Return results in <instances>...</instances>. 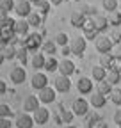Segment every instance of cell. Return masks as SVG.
Returning <instances> with one entry per match:
<instances>
[{"mask_svg":"<svg viewBox=\"0 0 121 128\" xmlns=\"http://www.w3.org/2000/svg\"><path fill=\"white\" fill-rule=\"evenodd\" d=\"M57 68H59V62L55 60V57H54V55H50L46 60H44V70H46L48 73H54Z\"/></svg>","mask_w":121,"mask_h":128,"instance_id":"27","label":"cell"},{"mask_svg":"<svg viewBox=\"0 0 121 128\" xmlns=\"http://www.w3.org/2000/svg\"><path fill=\"white\" fill-rule=\"evenodd\" d=\"M44 60H46V57H44L43 54H36L30 62H32V68L34 70H41V68H44Z\"/></svg>","mask_w":121,"mask_h":128,"instance_id":"25","label":"cell"},{"mask_svg":"<svg viewBox=\"0 0 121 128\" xmlns=\"http://www.w3.org/2000/svg\"><path fill=\"white\" fill-rule=\"evenodd\" d=\"M0 6L4 9H7V11H12L16 4H14V0H0Z\"/></svg>","mask_w":121,"mask_h":128,"instance_id":"38","label":"cell"},{"mask_svg":"<svg viewBox=\"0 0 121 128\" xmlns=\"http://www.w3.org/2000/svg\"><path fill=\"white\" fill-rule=\"evenodd\" d=\"M14 11L20 18H27V16L32 12V4L28 2V0H18L16 6H14Z\"/></svg>","mask_w":121,"mask_h":128,"instance_id":"6","label":"cell"},{"mask_svg":"<svg viewBox=\"0 0 121 128\" xmlns=\"http://www.w3.org/2000/svg\"><path fill=\"white\" fill-rule=\"evenodd\" d=\"M107 73H109V70H105L103 66H94L93 68V78L98 80V82H102V80L107 78Z\"/></svg>","mask_w":121,"mask_h":128,"instance_id":"22","label":"cell"},{"mask_svg":"<svg viewBox=\"0 0 121 128\" xmlns=\"http://www.w3.org/2000/svg\"><path fill=\"white\" fill-rule=\"evenodd\" d=\"M77 89L80 94H89L93 91V80L87 78V76H80L78 82H77Z\"/></svg>","mask_w":121,"mask_h":128,"instance_id":"11","label":"cell"},{"mask_svg":"<svg viewBox=\"0 0 121 128\" xmlns=\"http://www.w3.org/2000/svg\"><path fill=\"white\" fill-rule=\"evenodd\" d=\"M0 50H2L4 57H6V59H9V60L16 57V46H14V44H4L2 48H0Z\"/></svg>","mask_w":121,"mask_h":128,"instance_id":"24","label":"cell"},{"mask_svg":"<svg viewBox=\"0 0 121 128\" xmlns=\"http://www.w3.org/2000/svg\"><path fill=\"white\" fill-rule=\"evenodd\" d=\"M119 70H121V60H119Z\"/></svg>","mask_w":121,"mask_h":128,"instance_id":"51","label":"cell"},{"mask_svg":"<svg viewBox=\"0 0 121 128\" xmlns=\"http://www.w3.org/2000/svg\"><path fill=\"white\" fill-rule=\"evenodd\" d=\"M34 126V118L28 116V112H23L16 118V128H32Z\"/></svg>","mask_w":121,"mask_h":128,"instance_id":"13","label":"cell"},{"mask_svg":"<svg viewBox=\"0 0 121 128\" xmlns=\"http://www.w3.org/2000/svg\"><path fill=\"white\" fill-rule=\"evenodd\" d=\"M36 6H38V12L44 16V14H48V11H50V0H48V2H46V0H41V2H38Z\"/></svg>","mask_w":121,"mask_h":128,"instance_id":"31","label":"cell"},{"mask_svg":"<svg viewBox=\"0 0 121 128\" xmlns=\"http://www.w3.org/2000/svg\"><path fill=\"white\" fill-rule=\"evenodd\" d=\"M11 116V108L7 107V105H0V118H9Z\"/></svg>","mask_w":121,"mask_h":128,"instance_id":"39","label":"cell"},{"mask_svg":"<svg viewBox=\"0 0 121 128\" xmlns=\"http://www.w3.org/2000/svg\"><path fill=\"white\" fill-rule=\"evenodd\" d=\"M93 22H94V27H96L98 32L107 30V27H109V20H107V16H103V14H94Z\"/></svg>","mask_w":121,"mask_h":128,"instance_id":"18","label":"cell"},{"mask_svg":"<svg viewBox=\"0 0 121 128\" xmlns=\"http://www.w3.org/2000/svg\"><path fill=\"white\" fill-rule=\"evenodd\" d=\"M82 12H84L86 16H94V14H96V9H94L93 6H84V7H82Z\"/></svg>","mask_w":121,"mask_h":128,"instance_id":"40","label":"cell"},{"mask_svg":"<svg viewBox=\"0 0 121 128\" xmlns=\"http://www.w3.org/2000/svg\"><path fill=\"white\" fill-rule=\"evenodd\" d=\"M110 41L114 43V44H118V43H121V32H112V34H110Z\"/></svg>","mask_w":121,"mask_h":128,"instance_id":"41","label":"cell"},{"mask_svg":"<svg viewBox=\"0 0 121 128\" xmlns=\"http://www.w3.org/2000/svg\"><path fill=\"white\" fill-rule=\"evenodd\" d=\"M112 91V84H109L107 80H102V82H98V92L105 94V96H109Z\"/></svg>","mask_w":121,"mask_h":128,"instance_id":"28","label":"cell"},{"mask_svg":"<svg viewBox=\"0 0 121 128\" xmlns=\"http://www.w3.org/2000/svg\"><path fill=\"white\" fill-rule=\"evenodd\" d=\"M7 91V87H6V82L4 80H0V92H6Z\"/></svg>","mask_w":121,"mask_h":128,"instance_id":"46","label":"cell"},{"mask_svg":"<svg viewBox=\"0 0 121 128\" xmlns=\"http://www.w3.org/2000/svg\"><path fill=\"white\" fill-rule=\"evenodd\" d=\"M82 30H84V38L86 39H96L98 38V30L94 27L93 18H86V23L82 25Z\"/></svg>","mask_w":121,"mask_h":128,"instance_id":"4","label":"cell"},{"mask_svg":"<svg viewBox=\"0 0 121 128\" xmlns=\"http://www.w3.org/2000/svg\"><path fill=\"white\" fill-rule=\"evenodd\" d=\"M39 102H43V103H52V102H55V89L54 87H43L41 91H39Z\"/></svg>","mask_w":121,"mask_h":128,"instance_id":"12","label":"cell"},{"mask_svg":"<svg viewBox=\"0 0 121 128\" xmlns=\"http://www.w3.org/2000/svg\"><path fill=\"white\" fill-rule=\"evenodd\" d=\"M87 128H91V126H87Z\"/></svg>","mask_w":121,"mask_h":128,"instance_id":"53","label":"cell"},{"mask_svg":"<svg viewBox=\"0 0 121 128\" xmlns=\"http://www.w3.org/2000/svg\"><path fill=\"white\" fill-rule=\"evenodd\" d=\"M119 128H121V124H119Z\"/></svg>","mask_w":121,"mask_h":128,"instance_id":"52","label":"cell"},{"mask_svg":"<svg viewBox=\"0 0 121 128\" xmlns=\"http://www.w3.org/2000/svg\"><path fill=\"white\" fill-rule=\"evenodd\" d=\"M54 86H55V91H59V92H68V91L71 89L70 76H66V75L57 76V78H55V82H54Z\"/></svg>","mask_w":121,"mask_h":128,"instance_id":"9","label":"cell"},{"mask_svg":"<svg viewBox=\"0 0 121 128\" xmlns=\"http://www.w3.org/2000/svg\"><path fill=\"white\" fill-rule=\"evenodd\" d=\"M39 44H41V36H39V34H30V36H27V38H25V41L22 43V46H25L28 52L38 50Z\"/></svg>","mask_w":121,"mask_h":128,"instance_id":"7","label":"cell"},{"mask_svg":"<svg viewBox=\"0 0 121 128\" xmlns=\"http://www.w3.org/2000/svg\"><path fill=\"white\" fill-rule=\"evenodd\" d=\"M102 6H103V9H107L109 12L116 11L118 9V0H102Z\"/></svg>","mask_w":121,"mask_h":128,"instance_id":"33","label":"cell"},{"mask_svg":"<svg viewBox=\"0 0 121 128\" xmlns=\"http://www.w3.org/2000/svg\"><path fill=\"white\" fill-rule=\"evenodd\" d=\"M73 114L75 116H86L87 112H89V103L84 100V98H77L73 102Z\"/></svg>","mask_w":121,"mask_h":128,"instance_id":"8","label":"cell"},{"mask_svg":"<svg viewBox=\"0 0 121 128\" xmlns=\"http://www.w3.org/2000/svg\"><path fill=\"white\" fill-rule=\"evenodd\" d=\"M105 103H107V96L102 94L96 91V94H91V105H93L94 108H102L105 107Z\"/></svg>","mask_w":121,"mask_h":128,"instance_id":"19","label":"cell"},{"mask_svg":"<svg viewBox=\"0 0 121 128\" xmlns=\"http://www.w3.org/2000/svg\"><path fill=\"white\" fill-rule=\"evenodd\" d=\"M30 84H32L34 89L41 91L43 87H46V86H48V78H46V75H43V73H34L32 80H30Z\"/></svg>","mask_w":121,"mask_h":128,"instance_id":"14","label":"cell"},{"mask_svg":"<svg viewBox=\"0 0 121 128\" xmlns=\"http://www.w3.org/2000/svg\"><path fill=\"white\" fill-rule=\"evenodd\" d=\"M28 22L25 20V18H22V20H18L16 23H14V32H16L18 36H27L28 34Z\"/></svg>","mask_w":121,"mask_h":128,"instance_id":"20","label":"cell"},{"mask_svg":"<svg viewBox=\"0 0 121 128\" xmlns=\"http://www.w3.org/2000/svg\"><path fill=\"white\" fill-rule=\"evenodd\" d=\"M114 123H116L118 126L121 124V108H118V110H116V114H114Z\"/></svg>","mask_w":121,"mask_h":128,"instance_id":"43","label":"cell"},{"mask_svg":"<svg viewBox=\"0 0 121 128\" xmlns=\"http://www.w3.org/2000/svg\"><path fill=\"white\" fill-rule=\"evenodd\" d=\"M109 96H110V102H112L114 105H121V89H118V87L112 89Z\"/></svg>","mask_w":121,"mask_h":128,"instance_id":"32","label":"cell"},{"mask_svg":"<svg viewBox=\"0 0 121 128\" xmlns=\"http://www.w3.org/2000/svg\"><path fill=\"white\" fill-rule=\"evenodd\" d=\"M64 128H77V126H71V124H68V126H64Z\"/></svg>","mask_w":121,"mask_h":128,"instance_id":"50","label":"cell"},{"mask_svg":"<svg viewBox=\"0 0 121 128\" xmlns=\"http://www.w3.org/2000/svg\"><path fill=\"white\" fill-rule=\"evenodd\" d=\"M38 107H39V98H38V96L30 94V96L25 98V102H23V110L25 112H34Z\"/></svg>","mask_w":121,"mask_h":128,"instance_id":"16","label":"cell"},{"mask_svg":"<svg viewBox=\"0 0 121 128\" xmlns=\"http://www.w3.org/2000/svg\"><path fill=\"white\" fill-rule=\"evenodd\" d=\"M59 71H60V75H66V76H70V75H73L75 73V64L66 57V59H62L59 62V68H57Z\"/></svg>","mask_w":121,"mask_h":128,"instance_id":"15","label":"cell"},{"mask_svg":"<svg viewBox=\"0 0 121 128\" xmlns=\"http://www.w3.org/2000/svg\"><path fill=\"white\" fill-rule=\"evenodd\" d=\"M0 128H11L9 118H0Z\"/></svg>","mask_w":121,"mask_h":128,"instance_id":"42","label":"cell"},{"mask_svg":"<svg viewBox=\"0 0 121 128\" xmlns=\"http://www.w3.org/2000/svg\"><path fill=\"white\" fill-rule=\"evenodd\" d=\"M70 22H71V25H73L75 28H82V25L86 23V14H84L82 11H73Z\"/></svg>","mask_w":121,"mask_h":128,"instance_id":"17","label":"cell"},{"mask_svg":"<svg viewBox=\"0 0 121 128\" xmlns=\"http://www.w3.org/2000/svg\"><path fill=\"white\" fill-rule=\"evenodd\" d=\"M89 126H91V128H109V124L105 123L102 118L96 119V121H89Z\"/></svg>","mask_w":121,"mask_h":128,"instance_id":"36","label":"cell"},{"mask_svg":"<svg viewBox=\"0 0 121 128\" xmlns=\"http://www.w3.org/2000/svg\"><path fill=\"white\" fill-rule=\"evenodd\" d=\"M27 52H28V50H27L25 46L16 48V57L20 59V62H22V64H25V62H27Z\"/></svg>","mask_w":121,"mask_h":128,"instance_id":"35","label":"cell"},{"mask_svg":"<svg viewBox=\"0 0 121 128\" xmlns=\"http://www.w3.org/2000/svg\"><path fill=\"white\" fill-rule=\"evenodd\" d=\"M77 2H78V0H77Z\"/></svg>","mask_w":121,"mask_h":128,"instance_id":"54","label":"cell"},{"mask_svg":"<svg viewBox=\"0 0 121 128\" xmlns=\"http://www.w3.org/2000/svg\"><path fill=\"white\" fill-rule=\"evenodd\" d=\"M73 110H66V108H60V123H71V119H73Z\"/></svg>","mask_w":121,"mask_h":128,"instance_id":"30","label":"cell"},{"mask_svg":"<svg viewBox=\"0 0 121 128\" xmlns=\"http://www.w3.org/2000/svg\"><path fill=\"white\" fill-rule=\"evenodd\" d=\"M9 78H11V82H12L14 86H20V84H23V82H25V78H27V71H25L22 66H14V68L11 70V73H9Z\"/></svg>","mask_w":121,"mask_h":128,"instance_id":"3","label":"cell"},{"mask_svg":"<svg viewBox=\"0 0 121 128\" xmlns=\"http://www.w3.org/2000/svg\"><path fill=\"white\" fill-rule=\"evenodd\" d=\"M54 41H55V44H59V46H66V44H68V34H64V32H59Z\"/></svg>","mask_w":121,"mask_h":128,"instance_id":"34","label":"cell"},{"mask_svg":"<svg viewBox=\"0 0 121 128\" xmlns=\"http://www.w3.org/2000/svg\"><path fill=\"white\" fill-rule=\"evenodd\" d=\"M94 41H96V52H100V54H110L112 46H114V43L110 41V38L100 36V38H96Z\"/></svg>","mask_w":121,"mask_h":128,"instance_id":"2","label":"cell"},{"mask_svg":"<svg viewBox=\"0 0 121 128\" xmlns=\"http://www.w3.org/2000/svg\"><path fill=\"white\" fill-rule=\"evenodd\" d=\"M9 16V11L7 9H4L2 6H0V20H4V18H7Z\"/></svg>","mask_w":121,"mask_h":128,"instance_id":"45","label":"cell"},{"mask_svg":"<svg viewBox=\"0 0 121 128\" xmlns=\"http://www.w3.org/2000/svg\"><path fill=\"white\" fill-rule=\"evenodd\" d=\"M110 54H112V57H114L116 60H121V43H118V44H114V46H112Z\"/></svg>","mask_w":121,"mask_h":128,"instance_id":"37","label":"cell"},{"mask_svg":"<svg viewBox=\"0 0 121 128\" xmlns=\"http://www.w3.org/2000/svg\"><path fill=\"white\" fill-rule=\"evenodd\" d=\"M105 80H107L109 84H112V86H118L121 82V70H109Z\"/></svg>","mask_w":121,"mask_h":128,"instance_id":"21","label":"cell"},{"mask_svg":"<svg viewBox=\"0 0 121 128\" xmlns=\"http://www.w3.org/2000/svg\"><path fill=\"white\" fill-rule=\"evenodd\" d=\"M107 20H109V23L110 25H114V27H119L121 25V12L116 9V11H110L109 12V16H107Z\"/></svg>","mask_w":121,"mask_h":128,"instance_id":"26","label":"cell"},{"mask_svg":"<svg viewBox=\"0 0 121 128\" xmlns=\"http://www.w3.org/2000/svg\"><path fill=\"white\" fill-rule=\"evenodd\" d=\"M30 4H38V2H41V0H28Z\"/></svg>","mask_w":121,"mask_h":128,"instance_id":"49","label":"cell"},{"mask_svg":"<svg viewBox=\"0 0 121 128\" xmlns=\"http://www.w3.org/2000/svg\"><path fill=\"white\" fill-rule=\"evenodd\" d=\"M60 48H62V50H60V54H62L64 57H68V55L71 54V48H70L68 44H66V46H60Z\"/></svg>","mask_w":121,"mask_h":128,"instance_id":"44","label":"cell"},{"mask_svg":"<svg viewBox=\"0 0 121 128\" xmlns=\"http://www.w3.org/2000/svg\"><path fill=\"white\" fill-rule=\"evenodd\" d=\"M32 118H34L36 124H46L48 119H50V112H48V108H44V107H38L32 112Z\"/></svg>","mask_w":121,"mask_h":128,"instance_id":"5","label":"cell"},{"mask_svg":"<svg viewBox=\"0 0 121 128\" xmlns=\"http://www.w3.org/2000/svg\"><path fill=\"white\" fill-rule=\"evenodd\" d=\"M64 0H50V4H54V6H59V4H62Z\"/></svg>","mask_w":121,"mask_h":128,"instance_id":"47","label":"cell"},{"mask_svg":"<svg viewBox=\"0 0 121 128\" xmlns=\"http://www.w3.org/2000/svg\"><path fill=\"white\" fill-rule=\"evenodd\" d=\"M4 60H6V57H4V54H2V50H0V66L4 64Z\"/></svg>","mask_w":121,"mask_h":128,"instance_id":"48","label":"cell"},{"mask_svg":"<svg viewBox=\"0 0 121 128\" xmlns=\"http://www.w3.org/2000/svg\"><path fill=\"white\" fill-rule=\"evenodd\" d=\"M43 52L48 54V55H55V52H57L55 41H46V43H43Z\"/></svg>","mask_w":121,"mask_h":128,"instance_id":"29","label":"cell"},{"mask_svg":"<svg viewBox=\"0 0 121 128\" xmlns=\"http://www.w3.org/2000/svg\"><path fill=\"white\" fill-rule=\"evenodd\" d=\"M86 44H87V43H86V38H82V36L73 38V39H71V44H70L71 54L77 55V57H82L84 52H86Z\"/></svg>","mask_w":121,"mask_h":128,"instance_id":"1","label":"cell"},{"mask_svg":"<svg viewBox=\"0 0 121 128\" xmlns=\"http://www.w3.org/2000/svg\"><path fill=\"white\" fill-rule=\"evenodd\" d=\"M27 22H28L30 27H39V25L43 23V14H39V12H30V14L27 16Z\"/></svg>","mask_w":121,"mask_h":128,"instance_id":"23","label":"cell"},{"mask_svg":"<svg viewBox=\"0 0 121 128\" xmlns=\"http://www.w3.org/2000/svg\"><path fill=\"white\" fill-rule=\"evenodd\" d=\"M100 66H103L105 70H119V64H116V59L112 57V54H102Z\"/></svg>","mask_w":121,"mask_h":128,"instance_id":"10","label":"cell"}]
</instances>
